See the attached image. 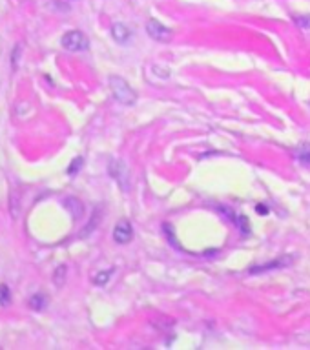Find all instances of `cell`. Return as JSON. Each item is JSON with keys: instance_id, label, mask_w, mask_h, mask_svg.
<instances>
[{"instance_id": "obj_3", "label": "cell", "mask_w": 310, "mask_h": 350, "mask_svg": "<svg viewBox=\"0 0 310 350\" xmlns=\"http://www.w3.org/2000/svg\"><path fill=\"white\" fill-rule=\"evenodd\" d=\"M108 172H110L111 179H115L117 181V185L123 188V192H128L130 190V170H128V166L124 165L123 161H111L110 166H108Z\"/></svg>"}, {"instance_id": "obj_11", "label": "cell", "mask_w": 310, "mask_h": 350, "mask_svg": "<svg viewBox=\"0 0 310 350\" xmlns=\"http://www.w3.org/2000/svg\"><path fill=\"white\" fill-rule=\"evenodd\" d=\"M111 274H113V268H111V270H106V272H99V274L95 275L93 283H95V285H99V287H103V285H106V283L110 281V275Z\"/></svg>"}, {"instance_id": "obj_5", "label": "cell", "mask_w": 310, "mask_h": 350, "mask_svg": "<svg viewBox=\"0 0 310 350\" xmlns=\"http://www.w3.org/2000/svg\"><path fill=\"white\" fill-rule=\"evenodd\" d=\"M133 239V228L128 221H121L115 225L113 228V241L119 243V245H126V243H130Z\"/></svg>"}, {"instance_id": "obj_10", "label": "cell", "mask_w": 310, "mask_h": 350, "mask_svg": "<svg viewBox=\"0 0 310 350\" xmlns=\"http://www.w3.org/2000/svg\"><path fill=\"white\" fill-rule=\"evenodd\" d=\"M296 157L303 163V165H310V144H303L296 151Z\"/></svg>"}, {"instance_id": "obj_13", "label": "cell", "mask_w": 310, "mask_h": 350, "mask_svg": "<svg viewBox=\"0 0 310 350\" xmlns=\"http://www.w3.org/2000/svg\"><path fill=\"white\" fill-rule=\"evenodd\" d=\"M11 301V292L7 285H0V305H7Z\"/></svg>"}, {"instance_id": "obj_7", "label": "cell", "mask_w": 310, "mask_h": 350, "mask_svg": "<svg viewBox=\"0 0 310 350\" xmlns=\"http://www.w3.org/2000/svg\"><path fill=\"white\" fill-rule=\"evenodd\" d=\"M29 307H31L33 310H44L46 307H48V297L42 294V292L31 295V299H29Z\"/></svg>"}, {"instance_id": "obj_12", "label": "cell", "mask_w": 310, "mask_h": 350, "mask_svg": "<svg viewBox=\"0 0 310 350\" xmlns=\"http://www.w3.org/2000/svg\"><path fill=\"white\" fill-rule=\"evenodd\" d=\"M84 166V159L83 157H77V159H73V163L68 166V175H75L81 168Z\"/></svg>"}, {"instance_id": "obj_2", "label": "cell", "mask_w": 310, "mask_h": 350, "mask_svg": "<svg viewBox=\"0 0 310 350\" xmlns=\"http://www.w3.org/2000/svg\"><path fill=\"white\" fill-rule=\"evenodd\" d=\"M61 44H62V48L68 49V51H86V49L90 48L88 37H86L83 31H77V29L62 35Z\"/></svg>"}, {"instance_id": "obj_14", "label": "cell", "mask_w": 310, "mask_h": 350, "mask_svg": "<svg viewBox=\"0 0 310 350\" xmlns=\"http://www.w3.org/2000/svg\"><path fill=\"white\" fill-rule=\"evenodd\" d=\"M283 261H287V259H279V261H272L270 265H265V267H255V268H252L250 272L252 274H255V272H261V270H270V268H277V267H283L285 263Z\"/></svg>"}, {"instance_id": "obj_8", "label": "cell", "mask_w": 310, "mask_h": 350, "mask_svg": "<svg viewBox=\"0 0 310 350\" xmlns=\"http://www.w3.org/2000/svg\"><path fill=\"white\" fill-rule=\"evenodd\" d=\"M21 195H19V192L15 190L11 195H9V212H11V215H13V219H19V215H21Z\"/></svg>"}, {"instance_id": "obj_6", "label": "cell", "mask_w": 310, "mask_h": 350, "mask_svg": "<svg viewBox=\"0 0 310 350\" xmlns=\"http://www.w3.org/2000/svg\"><path fill=\"white\" fill-rule=\"evenodd\" d=\"M111 37L119 44H126L131 39V29L128 26H124V24H121V22H117V24L111 26Z\"/></svg>"}, {"instance_id": "obj_1", "label": "cell", "mask_w": 310, "mask_h": 350, "mask_svg": "<svg viewBox=\"0 0 310 350\" xmlns=\"http://www.w3.org/2000/svg\"><path fill=\"white\" fill-rule=\"evenodd\" d=\"M110 89H111L113 99H115L117 103L124 104V106H131V104H135V101H137V93L131 89V86L124 81L123 77L111 75L110 77Z\"/></svg>"}, {"instance_id": "obj_15", "label": "cell", "mask_w": 310, "mask_h": 350, "mask_svg": "<svg viewBox=\"0 0 310 350\" xmlns=\"http://www.w3.org/2000/svg\"><path fill=\"white\" fill-rule=\"evenodd\" d=\"M297 24H299V26H301V28L303 29H310V17H299V19H297Z\"/></svg>"}, {"instance_id": "obj_4", "label": "cell", "mask_w": 310, "mask_h": 350, "mask_svg": "<svg viewBox=\"0 0 310 350\" xmlns=\"http://www.w3.org/2000/svg\"><path fill=\"white\" fill-rule=\"evenodd\" d=\"M146 31H148V35H150L152 39H155V41L159 42L172 41V29H168L165 24H161V22L155 21V19H150V21L146 22Z\"/></svg>"}, {"instance_id": "obj_9", "label": "cell", "mask_w": 310, "mask_h": 350, "mask_svg": "<svg viewBox=\"0 0 310 350\" xmlns=\"http://www.w3.org/2000/svg\"><path fill=\"white\" fill-rule=\"evenodd\" d=\"M66 272H68V268L61 265V267L57 268L55 272H53V283H55L57 287H62L64 285V279H66Z\"/></svg>"}]
</instances>
